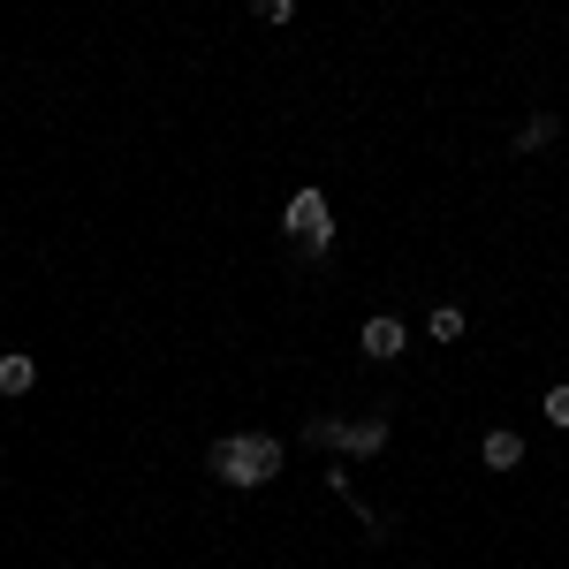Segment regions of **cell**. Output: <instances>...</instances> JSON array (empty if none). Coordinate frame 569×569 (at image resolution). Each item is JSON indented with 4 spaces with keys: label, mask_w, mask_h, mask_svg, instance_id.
<instances>
[{
    "label": "cell",
    "mask_w": 569,
    "mask_h": 569,
    "mask_svg": "<svg viewBox=\"0 0 569 569\" xmlns=\"http://www.w3.org/2000/svg\"><path fill=\"white\" fill-rule=\"evenodd\" d=\"M342 448H349V455H380V448H388V418H349V426H342Z\"/></svg>",
    "instance_id": "cell-5"
},
{
    "label": "cell",
    "mask_w": 569,
    "mask_h": 569,
    "mask_svg": "<svg viewBox=\"0 0 569 569\" xmlns=\"http://www.w3.org/2000/svg\"><path fill=\"white\" fill-rule=\"evenodd\" d=\"M288 236L304 244V259H327V251H334V228H327V190H296V198H288Z\"/></svg>",
    "instance_id": "cell-2"
},
{
    "label": "cell",
    "mask_w": 569,
    "mask_h": 569,
    "mask_svg": "<svg viewBox=\"0 0 569 569\" xmlns=\"http://www.w3.org/2000/svg\"><path fill=\"white\" fill-rule=\"evenodd\" d=\"M304 440L311 448H342V418H304Z\"/></svg>",
    "instance_id": "cell-9"
},
{
    "label": "cell",
    "mask_w": 569,
    "mask_h": 569,
    "mask_svg": "<svg viewBox=\"0 0 569 569\" xmlns=\"http://www.w3.org/2000/svg\"><path fill=\"white\" fill-rule=\"evenodd\" d=\"M274 471H282V440H266V432H228V440L213 448V478L236 486V494L266 486Z\"/></svg>",
    "instance_id": "cell-1"
},
{
    "label": "cell",
    "mask_w": 569,
    "mask_h": 569,
    "mask_svg": "<svg viewBox=\"0 0 569 569\" xmlns=\"http://www.w3.org/2000/svg\"><path fill=\"white\" fill-rule=\"evenodd\" d=\"M38 388V357L31 349H0V395H31Z\"/></svg>",
    "instance_id": "cell-3"
},
{
    "label": "cell",
    "mask_w": 569,
    "mask_h": 569,
    "mask_svg": "<svg viewBox=\"0 0 569 569\" xmlns=\"http://www.w3.org/2000/svg\"><path fill=\"white\" fill-rule=\"evenodd\" d=\"M357 342H365V357H403V327L395 319H365Z\"/></svg>",
    "instance_id": "cell-6"
},
{
    "label": "cell",
    "mask_w": 569,
    "mask_h": 569,
    "mask_svg": "<svg viewBox=\"0 0 569 569\" xmlns=\"http://www.w3.org/2000/svg\"><path fill=\"white\" fill-rule=\"evenodd\" d=\"M540 411H547V426L569 432V380H562V388H547V403H540Z\"/></svg>",
    "instance_id": "cell-10"
},
{
    "label": "cell",
    "mask_w": 569,
    "mask_h": 569,
    "mask_svg": "<svg viewBox=\"0 0 569 569\" xmlns=\"http://www.w3.org/2000/svg\"><path fill=\"white\" fill-rule=\"evenodd\" d=\"M478 455H486V471H517V463H524V432L494 426L486 440H478Z\"/></svg>",
    "instance_id": "cell-4"
},
{
    "label": "cell",
    "mask_w": 569,
    "mask_h": 569,
    "mask_svg": "<svg viewBox=\"0 0 569 569\" xmlns=\"http://www.w3.org/2000/svg\"><path fill=\"white\" fill-rule=\"evenodd\" d=\"M555 130H562V115H532V122L517 130V152H540V144H555Z\"/></svg>",
    "instance_id": "cell-7"
},
{
    "label": "cell",
    "mask_w": 569,
    "mask_h": 569,
    "mask_svg": "<svg viewBox=\"0 0 569 569\" xmlns=\"http://www.w3.org/2000/svg\"><path fill=\"white\" fill-rule=\"evenodd\" d=\"M251 8H259V23H288L296 15V0H251Z\"/></svg>",
    "instance_id": "cell-11"
},
{
    "label": "cell",
    "mask_w": 569,
    "mask_h": 569,
    "mask_svg": "<svg viewBox=\"0 0 569 569\" xmlns=\"http://www.w3.org/2000/svg\"><path fill=\"white\" fill-rule=\"evenodd\" d=\"M432 342H463V327H471V319H463V311H455V304H432Z\"/></svg>",
    "instance_id": "cell-8"
}]
</instances>
